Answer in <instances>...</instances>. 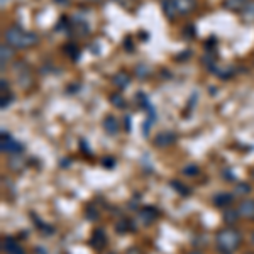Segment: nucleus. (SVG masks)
Here are the masks:
<instances>
[{"mask_svg":"<svg viewBox=\"0 0 254 254\" xmlns=\"http://www.w3.org/2000/svg\"><path fill=\"white\" fill-rule=\"evenodd\" d=\"M5 36L7 44H10L12 47H17V49H26V47H31L33 44L38 42V34L34 33H26L24 29H21L19 26H12L3 33Z\"/></svg>","mask_w":254,"mask_h":254,"instance_id":"f257e3e1","label":"nucleus"},{"mask_svg":"<svg viewBox=\"0 0 254 254\" xmlns=\"http://www.w3.org/2000/svg\"><path fill=\"white\" fill-rule=\"evenodd\" d=\"M239 243H241V234L234 231V229H224L217 236V244H219L220 251L225 254H232L234 249L239 246Z\"/></svg>","mask_w":254,"mask_h":254,"instance_id":"f03ea898","label":"nucleus"},{"mask_svg":"<svg viewBox=\"0 0 254 254\" xmlns=\"http://www.w3.org/2000/svg\"><path fill=\"white\" fill-rule=\"evenodd\" d=\"M169 3L173 5L176 15H186L197 7L195 0H169Z\"/></svg>","mask_w":254,"mask_h":254,"instance_id":"7ed1b4c3","label":"nucleus"},{"mask_svg":"<svg viewBox=\"0 0 254 254\" xmlns=\"http://www.w3.org/2000/svg\"><path fill=\"white\" fill-rule=\"evenodd\" d=\"M2 151L3 153H9V154H17L22 151V144L17 141H14L12 137L5 136L3 134V139H2Z\"/></svg>","mask_w":254,"mask_h":254,"instance_id":"20e7f679","label":"nucleus"},{"mask_svg":"<svg viewBox=\"0 0 254 254\" xmlns=\"http://www.w3.org/2000/svg\"><path fill=\"white\" fill-rule=\"evenodd\" d=\"M2 248H3V253L7 254H24L22 246L19 244L14 237H5L2 243Z\"/></svg>","mask_w":254,"mask_h":254,"instance_id":"39448f33","label":"nucleus"},{"mask_svg":"<svg viewBox=\"0 0 254 254\" xmlns=\"http://www.w3.org/2000/svg\"><path fill=\"white\" fill-rule=\"evenodd\" d=\"M239 213L248 219H254V200H243L239 205Z\"/></svg>","mask_w":254,"mask_h":254,"instance_id":"423d86ee","label":"nucleus"},{"mask_svg":"<svg viewBox=\"0 0 254 254\" xmlns=\"http://www.w3.org/2000/svg\"><path fill=\"white\" fill-rule=\"evenodd\" d=\"M107 243V237H105V232L100 231V229H97V231H93V236H92V241H90V244L93 246L95 249H102Z\"/></svg>","mask_w":254,"mask_h":254,"instance_id":"0eeeda50","label":"nucleus"},{"mask_svg":"<svg viewBox=\"0 0 254 254\" xmlns=\"http://www.w3.org/2000/svg\"><path fill=\"white\" fill-rule=\"evenodd\" d=\"M248 0H224V7L234 12H243L248 5Z\"/></svg>","mask_w":254,"mask_h":254,"instance_id":"6e6552de","label":"nucleus"},{"mask_svg":"<svg viewBox=\"0 0 254 254\" xmlns=\"http://www.w3.org/2000/svg\"><path fill=\"white\" fill-rule=\"evenodd\" d=\"M129 83H130V77L127 73H124V71H121V73H117L116 77H114V85L119 86L121 90L127 88Z\"/></svg>","mask_w":254,"mask_h":254,"instance_id":"1a4fd4ad","label":"nucleus"},{"mask_svg":"<svg viewBox=\"0 0 254 254\" xmlns=\"http://www.w3.org/2000/svg\"><path fill=\"white\" fill-rule=\"evenodd\" d=\"M171 142H174V134L171 132H161L156 136V141H154V144L156 146H169Z\"/></svg>","mask_w":254,"mask_h":254,"instance_id":"9d476101","label":"nucleus"},{"mask_svg":"<svg viewBox=\"0 0 254 254\" xmlns=\"http://www.w3.org/2000/svg\"><path fill=\"white\" fill-rule=\"evenodd\" d=\"M104 127L109 134H117L119 132V124H117V121L114 116H107L104 119Z\"/></svg>","mask_w":254,"mask_h":254,"instance_id":"9b49d317","label":"nucleus"},{"mask_svg":"<svg viewBox=\"0 0 254 254\" xmlns=\"http://www.w3.org/2000/svg\"><path fill=\"white\" fill-rule=\"evenodd\" d=\"M156 215H158V212L154 210L153 207H144L139 212V217H141L142 220L146 222V224H151L154 219H156Z\"/></svg>","mask_w":254,"mask_h":254,"instance_id":"f8f14e48","label":"nucleus"},{"mask_svg":"<svg viewBox=\"0 0 254 254\" xmlns=\"http://www.w3.org/2000/svg\"><path fill=\"white\" fill-rule=\"evenodd\" d=\"M231 202H232L231 193H219V195L213 197V204L219 205V207H227V205H231Z\"/></svg>","mask_w":254,"mask_h":254,"instance_id":"ddd939ff","label":"nucleus"},{"mask_svg":"<svg viewBox=\"0 0 254 254\" xmlns=\"http://www.w3.org/2000/svg\"><path fill=\"white\" fill-rule=\"evenodd\" d=\"M12 54H14V51H12V46H10V44H2V46H0V56H2V66H5V63L12 58Z\"/></svg>","mask_w":254,"mask_h":254,"instance_id":"4468645a","label":"nucleus"},{"mask_svg":"<svg viewBox=\"0 0 254 254\" xmlns=\"http://www.w3.org/2000/svg\"><path fill=\"white\" fill-rule=\"evenodd\" d=\"M163 12L168 19H174L176 17V12H174L173 5L169 3V0H163Z\"/></svg>","mask_w":254,"mask_h":254,"instance_id":"2eb2a0df","label":"nucleus"},{"mask_svg":"<svg viewBox=\"0 0 254 254\" xmlns=\"http://www.w3.org/2000/svg\"><path fill=\"white\" fill-rule=\"evenodd\" d=\"M237 215H239V210H231V209H227L224 212V219L225 222H229V224H234L237 219Z\"/></svg>","mask_w":254,"mask_h":254,"instance_id":"dca6fc26","label":"nucleus"},{"mask_svg":"<svg viewBox=\"0 0 254 254\" xmlns=\"http://www.w3.org/2000/svg\"><path fill=\"white\" fill-rule=\"evenodd\" d=\"M65 51L70 54L71 58H73V61H75V59H78V56H80V49H78V47L75 46V44H66Z\"/></svg>","mask_w":254,"mask_h":254,"instance_id":"f3484780","label":"nucleus"},{"mask_svg":"<svg viewBox=\"0 0 254 254\" xmlns=\"http://www.w3.org/2000/svg\"><path fill=\"white\" fill-rule=\"evenodd\" d=\"M110 102H112V104L116 105L117 109H124V107H126V102L122 100L121 95H112V97H110Z\"/></svg>","mask_w":254,"mask_h":254,"instance_id":"a211bd4d","label":"nucleus"},{"mask_svg":"<svg viewBox=\"0 0 254 254\" xmlns=\"http://www.w3.org/2000/svg\"><path fill=\"white\" fill-rule=\"evenodd\" d=\"M243 14H244L246 19H251V21H254V3H248L246 9L243 10Z\"/></svg>","mask_w":254,"mask_h":254,"instance_id":"6ab92c4d","label":"nucleus"},{"mask_svg":"<svg viewBox=\"0 0 254 254\" xmlns=\"http://www.w3.org/2000/svg\"><path fill=\"white\" fill-rule=\"evenodd\" d=\"M136 71H137V77H139V78H148V77H149L148 66H146V65H139L137 68H136Z\"/></svg>","mask_w":254,"mask_h":254,"instance_id":"aec40b11","label":"nucleus"},{"mask_svg":"<svg viewBox=\"0 0 254 254\" xmlns=\"http://www.w3.org/2000/svg\"><path fill=\"white\" fill-rule=\"evenodd\" d=\"M185 174H197L198 173V168L197 166H186V168L183 169Z\"/></svg>","mask_w":254,"mask_h":254,"instance_id":"412c9836","label":"nucleus"},{"mask_svg":"<svg viewBox=\"0 0 254 254\" xmlns=\"http://www.w3.org/2000/svg\"><path fill=\"white\" fill-rule=\"evenodd\" d=\"M171 185H173V186H174V188H176V190H180V193H188V188H186V186H181V185H178L176 181H173Z\"/></svg>","mask_w":254,"mask_h":254,"instance_id":"4be33fe9","label":"nucleus"},{"mask_svg":"<svg viewBox=\"0 0 254 254\" xmlns=\"http://www.w3.org/2000/svg\"><path fill=\"white\" fill-rule=\"evenodd\" d=\"M104 165H105L109 169H112L114 166H116V161H114V160H110V158H107V160H104Z\"/></svg>","mask_w":254,"mask_h":254,"instance_id":"5701e85b","label":"nucleus"},{"mask_svg":"<svg viewBox=\"0 0 254 254\" xmlns=\"http://www.w3.org/2000/svg\"><path fill=\"white\" fill-rule=\"evenodd\" d=\"M9 104H10V97H3L2 98V109H5Z\"/></svg>","mask_w":254,"mask_h":254,"instance_id":"b1692460","label":"nucleus"},{"mask_svg":"<svg viewBox=\"0 0 254 254\" xmlns=\"http://www.w3.org/2000/svg\"><path fill=\"white\" fill-rule=\"evenodd\" d=\"M236 192H237V193H239V192H249V186L241 185V186H237V188H236Z\"/></svg>","mask_w":254,"mask_h":254,"instance_id":"393cba45","label":"nucleus"},{"mask_svg":"<svg viewBox=\"0 0 254 254\" xmlns=\"http://www.w3.org/2000/svg\"><path fill=\"white\" fill-rule=\"evenodd\" d=\"M126 129L130 130V119L129 117H126Z\"/></svg>","mask_w":254,"mask_h":254,"instance_id":"a878e982","label":"nucleus"},{"mask_svg":"<svg viewBox=\"0 0 254 254\" xmlns=\"http://www.w3.org/2000/svg\"><path fill=\"white\" fill-rule=\"evenodd\" d=\"M7 86H9V85H7V83H5V80H2V92H5Z\"/></svg>","mask_w":254,"mask_h":254,"instance_id":"bb28decb","label":"nucleus"},{"mask_svg":"<svg viewBox=\"0 0 254 254\" xmlns=\"http://www.w3.org/2000/svg\"><path fill=\"white\" fill-rule=\"evenodd\" d=\"M248 254H251V253H248Z\"/></svg>","mask_w":254,"mask_h":254,"instance_id":"cd10ccee","label":"nucleus"}]
</instances>
